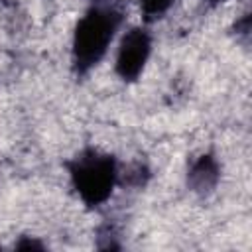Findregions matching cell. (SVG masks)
<instances>
[{
	"instance_id": "obj_1",
	"label": "cell",
	"mask_w": 252,
	"mask_h": 252,
	"mask_svg": "<svg viewBox=\"0 0 252 252\" xmlns=\"http://www.w3.org/2000/svg\"><path fill=\"white\" fill-rule=\"evenodd\" d=\"M122 22V14L112 6H93L77 24L73 33V67L77 73L93 69L112 43Z\"/></svg>"
},
{
	"instance_id": "obj_2",
	"label": "cell",
	"mask_w": 252,
	"mask_h": 252,
	"mask_svg": "<svg viewBox=\"0 0 252 252\" xmlns=\"http://www.w3.org/2000/svg\"><path fill=\"white\" fill-rule=\"evenodd\" d=\"M69 169L73 185L87 205L96 207L110 197L116 183V163L110 156L87 150L73 159Z\"/></svg>"
},
{
	"instance_id": "obj_3",
	"label": "cell",
	"mask_w": 252,
	"mask_h": 252,
	"mask_svg": "<svg viewBox=\"0 0 252 252\" xmlns=\"http://www.w3.org/2000/svg\"><path fill=\"white\" fill-rule=\"evenodd\" d=\"M150 51H152V37L144 28H132L130 32H126L118 45L116 63H114L118 77L124 81L138 79L146 67Z\"/></svg>"
},
{
	"instance_id": "obj_4",
	"label": "cell",
	"mask_w": 252,
	"mask_h": 252,
	"mask_svg": "<svg viewBox=\"0 0 252 252\" xmlns=\"http://www.w3.org/2000/svg\"><path fill=\"white\" fill-rule=\"evenodd\" d=\"M219 177V167L211 156L199 158V161L191 167L189 171V181L197 191H207L217 183Z\"/></svg>"
},
{
	"instance_id": "obj_5",
	"label": "cell",
	"mask_w": 252,
	"mask_h": 252,
	"mask_svg": "<svg viewBox=\"0 0 252 252\" xmlns=\"http://www.w3.org/2000/svg\"><path fill=\"white\" fill-rule=\"evenodd\" d=\"M175 0H140V8L146 20H156L159 16H163Z\"/></svg>"
},
{
	"instance_id": "obj_6",
	"label": "cell",
	"mask_w": 252,
	"mask_h": 252,
	"mask_svg": "<svg viewBox=\"0 0 252 252\" xmlns=\"http://www.w3.org/2000/svg\"><path fill=\"white\" fill-rule=\"evenodd\" d=\"M209 2H222V0H209Z\"/></svg>"
}]
</instances>
